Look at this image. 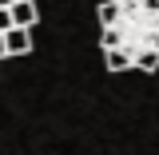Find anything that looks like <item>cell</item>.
<instances>
[{
  "label": "cell",
  "mask_w": 159,
  "mask_h": 155,
  "mask_svg": "<svg viewBox=\"0 0 159 155\" xmlns=\"http://www.w3.org/2000/svg\"><path fill=\"white\" fill-rule=\"evenodd\" d=\"M99 48L123 52L135 72H155L159 68V0H139V4L119 0L116 20L99 32Z\"/></svg>",
  "instance_id": "obj_1"
},
{
  "label": "cell",
  "mask_w": 159,
  "mask_h": 155,
  "mask_svg": "<svg viewBox=\"0 0 159 155\" xmlns=\"http://www.w3.org/2000/svg\"><path fill=\"white\" fill-rule=\"evenodd\" d=\"M36 20H40V12H36V0H16L12 4V28H36Z\"/></svg>",
  "instance_id": "obj_2"
},
{
  "label": "cell",
  "mask_w": 159,
  "mask_h": 155,
  "mask_svg": "<svg viewBox=\"0 0 159 155\" xmlns=\"http://www.w3.org/2000/svg\"><path fill=\"white\" fill-rule=\"evenodd\" d=\"M4 48H8V56H28V52H32V32H28V28L4 32Z\"/></svg>",
  "instance_id": "obj_3"
},
{
  "label": "cell",
  "mask_w": 159,
  "mask_h": 155,
  "mask_svg": "<svg viewBox=\"0 0 159 155\" xmlns=\"http://www.w3.org/2000/svg\"><path fill=\"white\" fill-rule=\"evenodd\" d=\"M103 64H107V72H127V68H131L123 52H103Z\"/></svg>",
  "instance_id": "obj_4"
},
{
  "label": "cell",
  "mask_w": 159,
  "mask_h": 155,
  "mask_svg": "<svg viewBox=\"0 0 159 155\" xmlns=\"http://www.w3.org/2000/svg\"><path fill=\"white\" fill-rule=\"evenodd\" d=\"M116 8H119V0H103V4H99V28H107V24L116 20Z\"/></svg>",
  "instance_id": "obj_5"
},
{
  "label": "cell",
  "mask_w": 159,
  "mask_h": 155,
  "mask_svg": "<svg viewBox=\"0 0 159 155\" xmlns=\"http://www.w3.org/2000/svg\"><path fill=\"white\" fill-rule=\"evenodd\" d=\"M12 32V8H0V36Z\"/></svg>",
  "instance_id": "obj_6"
},
{
  "label": "cell",
  "mask_w": 159,
  "mask_h": 155,
  "mask_svg": "<svg viewBox=\"0 0 159 155\" xmlns=\"http://www.w3.org/2000/svg\"><path fill=\"white\" fill-rule=\"evenodd\" d=\"M4 56H8V48H4V36H0V60H4Z\"/></svg>",
  "instance_id": "obj_7"
},
{
  "label": "cell",
  "mask_w": 159,
  "mask_h": 155,
  "mask_svg": "<svg viewBox=\"0 0 159 155\" xmlns=\"http://www.w3.org/2000/svg\"><path fill=\"white\" fill-rule=\"evenodd\" d=\"M12 4H16V0H0V8H12Z\"/></svg>",
  "instance_id": "obj_8"
},
{
  "label": "cell",
  "mask_w": 159,
  "mask_h": 155,
  "mask_svg": "<svg viewBox=\"0 0 159 155\" xmlns=\"http://www.w3.org/2000/svg\"><path fill=\"white\" fill-rule=\"evenodd\" d=\"M123 4H139V0H123Z\"/></svg>",
  "instance_id": "obj_9"
}]
</instances>
